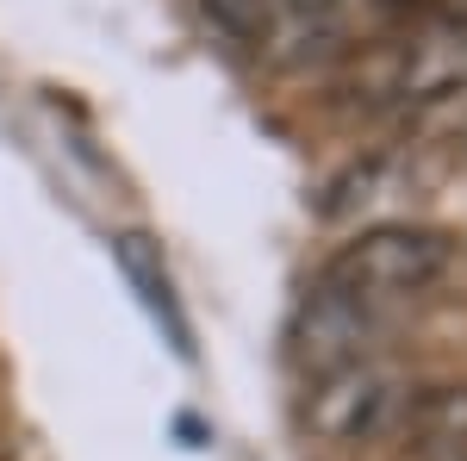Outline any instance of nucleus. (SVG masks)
I'll return each mask as SVG.
<instances>
[{
    "label": "nucleus",
    "instance_id": "nucleus-1",
    "mask_svg": "<svg viewBox=\"0 0 467 461\" xmlns=\"http://www.w3.org/2000/svg\"><path fill=\"white\" fill-rule=\"evenodd\" d=\"M368 107L431 112L467 100V6H431L418 13L393 44H380L361 63Z\"/></svg>",
    "mask_w": 467,
    "mask_h": 461
},
{
    "label": "nucleus",
    "instance_id": "nucleus-2",
    "mask_svg": "<svg viewBox=\"0 0 467 461\" xmlns=\"http://www.w3.org/2000/svg\"><path fill=\"white\" fill-rule=\"evenodd\" d=\"M449 262H455V244L431 225H374L324 262L318 281L387 319L393 306H411L431 287H442Z\"/></svg>",
    "mask_w": 467,
    "mask_h": 461
},
{
    "label": "nucleus",
    "instance_id": "nucleus-3",
    "mask_svg": "<svg viewBox=\"0 0 467 461\" xmlns=\"http://www.w3.org/2000/svg\"><path fill=\"white\" fill-rule=\"evenodd\" d=\"M411 381L399 374L393 361H356V368H337L324 381H306L299 399V424L306 436H318L324 449H361V443H393L405 424V405H411Z\"/></svg>",
    "mask_w": 467,
    "mask_h": 461
},
{
    "label": "nucleus",
    "instance_id": "nucleus-4",
    "mask_svg": "<svg viewBox=\"0 0 467 461\" xmlns=\"http://www.w3.org/2000/svg\"><path fill=\"white\" fill-rule=\"evenodd\" d=\"M380 330H387L380 312H368L349 293H337V287L318 281L299 299V312H293V324H287V355H293V368H299L306 381H324V374H337V368L374 361V355H380Z\"/></svg>",
    "mask_w": 467,
    "mask_h": 461
},
{
    "label": "nucleus",
    "instance_id": "nucleus-5",
    "mask_svg": "<svg viewBox=\"0 0 467 461\" xmlns=\"http://www.w3.org/2000/svg\"><path fill=\"white\" fill-rule=\"evenodd\" d=\"M393 443H405L418 461H467V381L418 387Z\"/></svg>",
    "mask_w": 467,
    "mask_h": 461
},
{
    "label": "nucleus",
    "instance_id": "nucleus-6",
    "mask_svg": "<svg viewBox=\"0 0 467 461\" xmlns=\"http://www.w3.org/2000/svg\"><path fill=\"white\" fill-rule=\"evenodd\" d=\"M112 249H119L125 275H131V281L144 287V299L156 306V312H162V319H169L175 343H187V324H181V312H175V293H169V268H162V249L150 244V237H138V231H131V237H119Z\"/></svg>",
    "mask_w": 467,
    "mask_h": 461
},
{
    "label": "nucleus",
    "instance_id": "nucleus-7",
    "mask_svg": "<svg viewBox=\"0 0 467 461\" xmlns=\"http://www.w3.org/2000/svg\"><path fill=\"white\" fill-rule=\"evenodd\" d=\"M200 19L231 50H262L268 44V19H275V0H200Z\"/></svg>",
    "mask_w": 467,
    "mask_h": 461
},
{
    "label": "nucleus",
    "instance_id": "nucleus-8",
    "mask_svg": "<svg viewBox=\"0 0 467 461\" xmlns=\"http://www.w3.org/2000/svg\"><path fill=\"white\" fill-rule=\"evenodd\" d=\"M380 181H387V162L380 156H368V162H356V169H343V175L324 187V218H349L361 213V206H374L380 200Z\"/></svg>",
    "mask_w": 467,
    "mask_h": 461
},
{
    "label": "nucleus",
    "instance_id": "nucleus-9",
    "mask_svg": "<svg viewBox=\"0 0 467 461\" xmlns=\"http://www.w3.org/2000/svg\"><path fill=\"white\" fill-rule=\"evenodd\" d=\"M293 13H306V19H337L343 13V0H287Z\"/></svg>",
    "mask_w": 467,
    "mask_h": 461
},
{
    "label": "nucleus",
    "instance_id": "nucleus-10",
    "mask_svg": "<svg viewBox=\"0 0 467 461\" xmlns=\"http://www.w3.org/2000/svg\"><path fill=\"white\" fill-rule=\"evenodd\" d=\"M380 6H399V13H411V6H418V13H431V6H442V0H380Z\"/></svg>",
    "mask_w": 467,
    "mask_h": 461
}]
</instances>
